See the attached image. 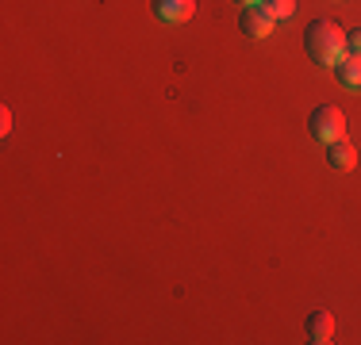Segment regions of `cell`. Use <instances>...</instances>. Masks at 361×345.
Masks as SVG:
<instances>
[{"label":"cell","mask_w":361,"mask_h":345,"mask_svg":"<svg viewBox=\"0 0 361 345\" xmlns=\"http://www.w3.org/2000/svg\"><path fill=\"white\" fill-rule=\"evenodd\" d=\"M346 50H350V54H357V58H361V27L346 31Z\"/></svg>","instance_id":"9"},{"label":"cell","mask_w":361,"mask_h":345,"mask_svg":"<svg viewBox=\"0 0 361 345\" xmlns=\"http://www.w3.org/2000/svg\"><path fill=\"white\" fill-rule=\"evenodd\" d=\"M238 8H254V4H262V0H235Z\"/></svg>","instance_id":"11"},{"label":"cell","mask_w":361,"mask_h":345,"mask_svg":"<svg viewBox=\"0 0 361 345\" xmlns=\"http://www.w3.org/2000/svg\"><path fill=\"white\" fill-rule=\"evenodd\" d=\"M238 23H243V31L250 34V39H265V34H273V15L265 4H254V8H243V15H238Z\"/></svg>","instance_id":"4"},{"label":"cell","mask_w":361,"mask_h":345,"mask_svg":"<svg viewBox=\"0 0 361 345\" xmlns=\"http://www.w3.org/2000/svg\"><path fill=\"white\" fill-rule=\"evenodd\" d=\"M326 165L331 169H354L357 165V150L346 142V138H334V142H326Z\"/></svg>","instance_id":"5"},{"label":"cell","mask_w":361,"mask_h":345,"mask_svg":"<svg viewBox=\"0 0 361 345\" xmlns=\"http://www.w3.org/2000/svg\"><path fill=\"white\" fill-rule=\"evenodd\" d=\"M150 8H154V15H158L161 23H188L192 20V12H196V0H150Z\"/></svg>","instance_id":"3"},{"label":"cell","mask_w":361,"mask_h":345,"mask_svg":"<svg viewBox=\"0 0 361 345\" xmlns=\"http://www.w3.org/2000/svg\"><path fill=\"white\" fill-rule=\"evenodd\" d=\"M331 338H334L331 310H312V315H307V341H312V345H326Z\"/></svg>","instance_id":"6"},{"label":"cell","mask_w":361,"mask_h":345,"mask_svg":"<svg viewBox=\"0 0 361 345\" xmlns=\"http://www.w3.org/2000/svg\"><path fill=\"white\" fill-rule=\"evenodd\" d=\"M265 8H269L273 20H288V15L296 12V0H265Z\"/></svg>","instance_id":"8"},{"label":"cell","mask_w":361,"mask_h":345,"mask_svg":"<svg viewBox=\"0 0 361 345\" xmlns=\"http://www.w3.org/2000/svg\"><path fill=\"white\" fill-rule=\"evenodd\" d=\"M334 77H338V84H342V89H354V92H361V58H357V54H346L338 65H334Z\"/></svg>","instance_id":"7"},{"label":"cell","mask_w":361,"mask_h":345,"mask_svg":"<svg viewBox=\"0 0 361 345\" xmlns=\"http://www.w3.org/2000/svg\"><path fill=\"white\" fill-rule=\"evenodd\" d=\"M0 119H4V123H0V131H4V134H8V131H12V111H8V108H4V111H0Z\"/></svg>","instance_id":"10"},{"label":"cell","mask_w":361,"mask_h":345,"mask_svg":"<svg viewBox=\"0 0 361 345\" xmlns=\"http://www.w3.org/2000/svg\"><path fill=\"white\" fill-rule=\"evenodd\" d=\"M307 127H312V138H319L323 146L334 142V138H346V115L334 104H319L312 111V119H307Z\"/></svg>","instance_id":"2"},{"label":"cell","mask_w":361,"mask_h":345,"mask_svg":"<svg viewBox=\"0 0 361 345\" xmlns=\"http://www.w3.org/2000/svg\"><path fill=\"white\" fill-rule=\"evenodd\" d=\"M304 46H307V54H312V62H319V65H338L342 58L350 54L346 50V31H342L334 20H312L307 23Z\"/></svg>","instance_id":"1"}]
</instances>
